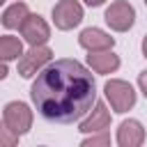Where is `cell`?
Instances as JSON below:
<instances>
[{"instance_id":"cell-1","label":"cell","mask_w":147,"mask_h":147,"mask_svg":"<svg viewBox=\"0 0 147 147\" xmlns=\"http://www.w3.org/2000/svg\"><path fill=\"white\" fill-rule=\"evenodd\" d=\"M30 96L41 117L57 124H71L92 108L96 85L90 69L80 62L57 60L37 74Z\"/></svg>"},{"instance_id":"cell-2","label":"cell","mask_w":147,"mask_h":147,"mask_svg":"<svg viewBox=\"0 0 147 147\" xmlns=\"http://www.w3.org/2000/svg\"><path fill=\"white\" fill-rule=\"evenodd\" d=\"M103 92H106V99L110 101V106H113L115 113H126L136 103V92L124 80H108L106 87H103Z\"/></svg>"},{"instance_id":"cell-3","label":"cell","mask_w":147,"mask_h":147,"mask_svg":"<svg viewBox=\"0 0 147 147\" xmlns=\"http://www.w3.org/2000/svg\"><path fill=\"white\" fill-rule=\"evenodd\" d=\"M51 57H53V51L48 46H44V44L41 46H32L25 55H21V60H18V74L23 78H30L39 69H44V64L51 62Z\"/></svg>"},{"instance_id":"cell-4","label":"cell","mask_w":147,"mask_h":147,"mask_svg":"<svg viewBox=\"0 0 147 147\" xmlns=\"http://www.w3.org/2000/svg\"><path fill=\"white\" fill-rule=\"evenodd\" d=\"M5 124L16 133V136H23L30 131L32 126V113L25 103L21 101H11L5 106Z\"/></svg>"},{"instance_id":"cell-5","label":"cell","mask_w":147,"mask_h":147,"mask_svg":"<svg viewBox=\"0 0 147 147\" xmlns=\"http://www.w3.org/2000/svg\"><path fill=\"white\" fill-rule=\"evenodd\" d=\"M53 21L60 30H71L83 21V7L76 0H60L53 7Z\"/></svg>"},{"instance_id":"cell-6","label":"cell","mask_w":147,"mask_h":147,"mask_svg":"<svg viewBox=\"0 0 147 147\" xmlns=\"http://www.w3.org/2000/svg\"><path fill=\"white\" fill-rule=\"evenodd\" d=\"M133 18H136V11L133 7L126 2V0H115L108 9H106V23L117 30V32H124L133 25Z\"/></svg>"},{"instance_id":"cell-7","label":"cell","mask_w":147,"mask_h":147,"mask_svg":"<svg viewBox=\"0 0 147 147\" xmlns=\"http://www.w3.org/2000/svg\"><path fill=\"white\" fill-rule=\"evenodd\" d=\"M21 34H23V39H25L30 46H41V44L48 41L51 30H48V25H46V21H44L41 16L28 14V18H25L23 25H21Z\"/></svg>"},{"instance_id":"cell-8","label":"cell","mask_w":147,"mask_h":147,"mask_svg":"<svg viewBox=\"0 0 147 147\" xmlns=\"http://www.w3.org/2000/svg\"><path fill=\"white\" fill-rule=\"evenodd\" d=\"M78 41H80V46L87 48V51H103V48H113V44H115V39H113L110 34H106L103 30H99V28H87V30H83L80 37H78Z\"/></svg>"},{"instance_id":"cell-9","label":"cell","mask_w":147,"mask_h":147,"mask_svg":"<svg viewBox=\"0 0 147 147\" xmlns=\"http://www.w3.org/2000/svg\"><path fill=\"white\" fill-rule=\"evenodd\" d=\"M87 62L90 67L96 71V74H110L119 67V57L110 51V48H103V51H90L87 55Z\"/></svg>"},{"instance_id":"cell-10","label":"cell","mask_w":147,"mask_h":147,"mask_svg":"<svg viewBox=\"0 0 147 147\" xmlns=\"http://www.w3.org/2000/svg\"><path fill=\"white\" fill-rule=\"evenodd\" d=\"M145 138V131L140 126L138 119H126L119 124V131H117V142L122 147H138Z\"/></svg>"},{"instance_id":"cell-11","label":"cell","mask_w":147,"mask_h":147,"mask_svg":"<svg viewBox=\"0 0 147 147\" xmlns=\"http://www.w3.org/2000/svg\"><path fill=\"white\" fill-rule=\"evenodd\" d=\"M108 124H110V113L106 110L103 103H96V108L92 110V117L80 124V131H83V133H94V131L108 129Z\"/></svg>"},{"instance_id":"cell-12","label":"cell","mask_w":147,"mask_h":147,"mask_svg":"<svg viewBox=\"0 0 147 147\" xmlns=\"http://www.w3.org/2000/svg\"><path fill=\"white\" fill-rule=\"evenodd\" d=\"M28 5H23V2H14L5 14H2V25L5 28H9V30H14V28H21L23 25V21L28 18Z\"/></svg>"},{"instance_id":"cell-13","label":"cell","mask_w":147,"mask_h":147,"mask_svg":"<svg viewBox=\"0 0 147 147\" xmlns=\"http://www.w3.org/2000/svg\"><path fill=\"white\" fill-rule=\"evenodd\" d=\"M23 55V44L18 37L5 34L0 37V60H16Z\"/></svg>"},{"instance_id":"cell-14","label":"cell","mask_w":147,"mask_h":147,"mask_svg":"<svg viewBox=\"0 0 147 147\" xmlns=\"http://www.w3.org/2000/svg\"><path fill=\"white\" fill-rule=\"evenodd\" d=\"M16 142H18V136L5 122H0V147H9V145H16Z\"/></svg>"},{"instance_id":"cell-15","label":"cell","mask_w":147,"mask_h":147,"mask_svg":"<svg viewBox=\"0 0 147 147\" xmlns=\"http://www.w3.org/2000/svg\"><path fill=\"white\" fill-rule=\"evenodd\" d=\"M138 85H140V90H142V94L147 96V71H142V74L138 76Z\"/></svg>"},{"instance_id":"cell-16","label":"cell","mask_w":147,"mask_h":147,"mask_svg":"<svg viewBox=\"0 0 147 147\" xmlns=\"http://www.w3.org/2000/svg\"><path fill=\"white\" fill-rule=\"evenodd\" d=\"M108 142V136H99V138H92V140H85V145H106Z\"/></svg>"},{"instance_id":"cell-17","label":"cell","mask_w":147,"mask_h":147,"mask_svg":"<svg viewBox=\"0 0 147 147\" xmlns=\"http://www.w3.org/2000/svg\"><path fill=\"white\" fill-rule=\"evenodd\" d=\"M7 74H9V71H7V64H5V60H0V80H2Z\"/></svg>"},{"instance_id":"cell-18","label":"cell","mask_w":147,"mask_h":147,"mask_svg":"<svg viewBox=\"0 0 147 147\" xmlns=\"http://www.w3.org/2000/svg\"><path fill=\"white\" fill-rule=\"evenodd\" d=\"M85 5H90V7H99V5H103V0H85Z\"/></svg>"},{"instance_id":"cell-19","label":"cell","mask_w":147,"mask_h":147,"mask_svg":"<svg viewBox=\"0 0 147 147\" xmlns=\"http://www.w3.org/2000/svg\"><path fill=\"white\" fill-rule=\"evenodd\" d=\"M142 53H145V57H147V37L142 39Z\"/></svg>"},{"instance_id":"cell-20","label":"cell","mask_w":147,"mask_h":147,"mask_svg":"<svg viewBox=\"0 0 147 147\" xmlns=\"http://www.w3.org/2000/svg\"><path fill=\"white\" fill-rule=\"evenodd\" d=\"M2 2H5V0H0V5H2Z\"/></svg>"},{"instance_id":"cell-21","label":"cell","mask_w":147,"mask_h":147,"mask_svg":"<svg viewBox=\"0 0 147 147\" xmlns=\"http://www.w3.org/2000/svg\"><path fill=\"white\" fill-rule=\"evenodd\" d=\"M145 5H147V0H145Z\"/></svg>"}]
</instances>
